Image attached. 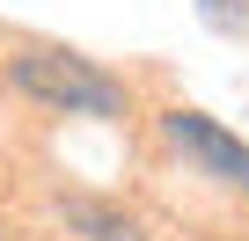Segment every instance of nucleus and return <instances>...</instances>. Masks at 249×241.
Segmentation results:
<instances>
[{
  "label": "nucleus",
  "instance_id": "obj_1",
  "mask_svg": "<svg viewBox=\"0 0 249 241\" xmlns=\"http://www.w3.org/2000/svg\"><path fill=\"white\" fill-rule=\"evenodd\" d=\"M8 73H15L22 95H37V102H52V110H66V117H124V88H117L110 73H95L88 59H66V51H22Z\"/></svg>",
  "mask_w": 249,
  "mask_h": 241
},
{
  "label": "nucleus",
  "instance_id": "obj_2",
  "mask_svg": "<svg viewBox=\"0 0 249 241\" xmlns=\"http://www.w3.org/2000/svg\"><path fill=\"white\" fill-rule=\"evenodd\" d=\"M161 132L205 168V176H220V183H234V190H249V146L234 139V132H220L213 117H198V110H169L161 117Z\"/></svg>",
  "mask_w": 249,
  "mask_h": 241
},
{
  "label": "nucleus",
  "instance_id": "obj_3",
  "mask_svg": "<svg viewBox=\"0 0 249 241\" xmlns=\"http://www.w3.org/2000/svg\"><path fill=\"white\" fill-rule=\"evenodd\" d=\"M59 212H66V226H81L88 241H147L132 212H110V205H95V197H66Z\"/></svg>",
  "mask_w": 249,
  "mask_h": 241
}]
</instances>
